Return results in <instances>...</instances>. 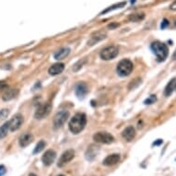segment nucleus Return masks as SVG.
I'll list each match as a JSON object with an SVG mask.
<instances>
[{"instance_id":"nucleus-1","label":"nucleus","mask_w":176,"mask_h":176,"mask_svg":"<svg viewBox=\"0 0 176 176\" xmlns=\"http://www.w3.org/2000/svg\"><path fill=\"white\" fill-rule=\"evenodd\" d=\"M87 124V117L84 114L79 113L75 114L70 120L68 127L73 134H79L85 128Z\"/></svg>"},{"instance_id":"nucleus-2","label":"nucleus","mask_w":176,"mask_h":176,"mask_svg":"<svg viewBox=\"0 0 176 176\" xmlns=\"http://www.w3.org/2000/svg\"><path fill=\"white\" fill-rule=\"evenodd\" d=\"M151 50L153 51V53L157 57V60L159 62H162L165 60L169 54V49L167 47V45L164 43L159 42V41L152 43Z\"/></svg>"},{"instance_id":"nucleus-3","label":"nucleus","mask_w":176,"mask_h":176,"mask_svg":"<svg viewBox=\"0 0 176 176\" xmlns=\"http://www.w3.org/2000/svg\"><path fill=\"white\" fill-rule=\"evenodd\" d=\"M133 63L129 59H124L119 62V64L117 65L116 71L120 77H127L129 76L132 71H133Z\"/></svg>"},{"instance_id":"nucleus-4","label":"nucleus","mask_w":176,"mask_h":176,"mask_svg":"<svg viewBox=\"0 0 176 176\" xmlns=\"http://www.w3.org/2000/svg\"><path fill=\"white\" fill-rule=\"evenodd\" d=\"M119 54V49L116 46H108V47L104 48L101 54H100V56L102 60L108 61V60H112L114 58H115Z\"/></svg>"},{"instance_id":"nucleus-5","label":"nucleus","mask_w":176,"mask_h":176,"mask_svg":"<svg viewBox=\"0 0 176 176\" xmlns=\"http://www.w3.org/2000/svg\"><path fill=\"white\" fill-rule=\"evenodd\" d=\"M51 110H52V104L50 102H45V103L41 104L37 108L36 112H35L34 117L38 120L43 119L50 114Z\"/></svg>"},{"instance_id":"nucleus-6","label":"nucleus","mask_w":176,"mask_h":176,"mask_svg":"<svg viewBox=\"0 0 176 176\" xmlns=\"http://www.w3.org/2000/svg\"><path fill=\"white\" fill-rule=\"evenodd\" d=\"M93 140L97 143L111 144L114 141V137L107 132H98L93 136Z\"/></svg>"},{"instance_id":"nucleus-7","label":"nucleus","mask_w":176,"mask_h":176,"mask_svg":"<svg viewBox=\"0 0 176 176\" xmlns=\"http://www.w3.org/2000/svg\"><path fill=\"white\" fill-rule=\"evenodd\" d=\"M69 116V113L67 112V111H61V112L57 113L55 117H54V126L55 128H60L62 127L65 123L67 122V118Z\"/></svg>"},{"instance_id":"nucleus-8","label":"nucleus","mask_w":176,"mask_h":176,"mask_svg":"<svg viewBox=\"0 0 176 176\" xmlns=\"http://www.w3.org/2000/svg\"><path fill=\"white\" fill-rule=\"evenodd\" d=\"M75 157V151L73 149H67L64 152V153L61 155L59 161L57 162V166L58 167H64L66 166L67 163H69Z\"/></svg>"},{"instance_id":"nucleus-9","label":"nucleus","mask_w":176,"mask_h":176,"mask_svg":"<svg viewBox=\"0 0 176 176\" xmlns=\"http://www.w3.org/2000/svg\"><path fill=\"white\" fill-rule=\"evenodd\" d=\"M23 123V116L20 114H15L11 120L8 122V125H9V130L10 131H16L18 130L20 126L22 125Z\"/></svg>"},{"instance_id":"nucleus-10","label":"nucleus","mask_w":176,"mask_h":176,"mask_svg":"<svg viewBox=\"0 0 176 176\" xmlns=\"http://www.w3.org/2000/svg\"><path fill=\"white\" fill-rule=\"evenodd\" d=\"M55 158H56V153H55V150H53V149L46 150L42 157V161H43V165H45V166L52 165V164L55 162Z\"/></svg>"},{"instance_id":"nucleus-11","label":"nucleus","mask_w":176,"mask_h":176,"mask_svg":"<svg viewBox=\"0 0 176 176\" xmlns=\"http://www.w3.org/2000/svg\"><path fill=\"white\" fill-rule=\"evenodd\" d=\"M105 37H106V32L103 31H98V32H93L89 40V42H88V45H90V46L94 45L97 43H99L100 41L103 40Z\"/></svg>"},{"instance_id":"nucleus-12","label":"nucleus","mask_w":176,"mask_h":176,"mask_svg":"<svg viewBox=\"0 0 176 176\" xmlns=\"http://www.w3.org/2000/svg\"><path fill=\"white\" fill-rule=\"evenodd\" d=\"M88 91H89V89H88V86L84 82H79L77 85H76L75 88V93L79 98L83 99L86 95Z\"/></svg>"},{"instance_id":"nucleus-13","label":"nucleus","mask_w":176,"mask_h":176,"mask_svg":"<svg viewBox=\"0 0 176 176\" xmlns=\"http://www.w3.org/2000/svg\"><path fill=\"white\" fill-rule=\"evenodd\" d=\"M121 160V157L119 154H111L109 156H107L102 161V164L104 166H114L115 164H117Z\"/></svg>"},{"instance_id":"nucleus-14","label":"nucleus","mask_w":176,"mask_h":176,"mask_svg":"<svg viewBox=\"0 0 176 176\" xmlns=\"http://www.w3.org/2000/svg\"><path fill=\"white\" fill-rule=\"evenodd\" d=\"M33 141V136L31 133H24L22 134L19 138V143L21 148H26Z\"/></svg>"},{"instance_id":"nucleus-15","label":"nucleus","mask_w":176,"mask_h":176,"mask_svg":"<svg viewBox=\"0 0 176 176\" xmlns=\"http://www.w3.org/2000/svg\"><path fill=\"white\" fill-rule=\"evenodd\" d=\"M20 90L18 89H9L7 90L2 95V100L4 102H8L11 101V100L15 99L18 95H19Z\"/></svg>"},{"instance_id":"nucleus-16","label":"nucleus","mask_w":176,"mask_h":176,"mask_svg":"<svg viewBox=\"0 0 176 176\" xmlns=\"http://www.w3.org/2000/svg\"><path fill=\"white\" fill-rule=\"evenodd\" d=\"M122 136L126 141L130 142L135 138V137H136V130H135V128L133 126H128L123 131Z\"/></svg>"},{"instance_id":"nucleus-17","label":"nucleus","mask_w":176,"mask_h":176,"mask_svg":"<svg viewBox=\"0 0 176 176\" xmlns=\"http://www.w3.org/2000/svg\"><path fill=\"white\" fill-rule=\"evenodd\" d=\"M64 68H65V65L63 63H56L50 67L48 72L51 76H56L58 74L62 73Z\"/></svg>"},{"instance_id":"nucleus-18","label":"nucleus","mask_w":176,"mask_h":176,"mask_svg":"<svg viewBox=\"0 0 176 176\" xmlns=\"http://www.w3.org/2000/svg\"><path fill=\"white\" fill-rule=\"evenodd\" d=\"M69 54H70V49L68 47H64L61 48L60 50H58L54 55V57L56 60H62L64 58H66Z\"/></svg>"},{"instance_id":"nucleus-19","label":"nucleus","mask_w":176,"mask_h":176,"mask_svg":"<svg viewBox=\"0 0 176 176\" xmlns=\"http://www.w3.org/2000/svg\"><path fill=\"white\" fill-rule=\"evenodd\" d=\"M175 89H176V79H172L168 83V85L166 86L165 90H164V95L167 96V97L170 96Z\"/></svg>"},{"instance_id":"nucleus-20","label":"nucleus","mask_w":176,"mask_h":176,"mask_svg":"<svg viewBox=\"0 0 176 176\" xmlns=\"http://www.w3.org/2000/svg\"><path fill=\"white\" fill-rule=\"evenodd\" d=\"M145 19V14L144 13H136V14H131L128 17V20L132 22H137Z\"/></svg>"},{"instance_id":"nucleus-21","label":"nucleus","mask_w":176,"mask_h":176,"mask_svg":"<svg viewBox=\"0 0 176 176\" xmlns=\"http://www.w3.org/2000/svg\"><path fill=\"white\" fill-rule=\"evenodd\" d=\"M8 131H9V125H8V122H7L0 127V139L7 137Z\"/></svg>"},{"instance_id":"nucleus-22","label":"nucleus","mask_w":176,"mask_h":176,"mask_svg":"<svg viewBox=\"0 0 176 176\" xmlns=\"http://www.w3.org/2000/svg\"><path fill=\"white\" fill-rule=\"evenodd\" d=\"M126 2H121V3L114 4V5H113V6H111V7H109L108 8H106L104 11H102V12L101 13V15H102V14H106V13L110 12V11H113V10L117 9V8H121L124 7V6H126Z\"/></svg>"},{"instance_id":"nucleus-23","label":"nucleus","mask_w":176,"mask_h":176,"mask_svg":"<svg viewBox=\"0 0 176 176\" xmlns=\"http://www.w3.org/2000/svg\"><path fill=\"white\" fill-rule=\"evenodd\" d=\"M46 143L43 141V140H41V141H39L36 145V147H35V149L33 150V154H38L40 153L41 151H43L44 149V147H45Z\"/></svg>"},{"instance_id":"nucleus-24","label":"nucleus","mask_w":176,"mask_h":176,"mask_svg":"<svg viewBox=\"0 0 176 176\" xmlns=\"http://www.w3.org/2000/svg\"><path fill=\"white\" fill-rule=\"evenodd\" d=\"M140 83H141V79H140L139 78L135 79L134 80H132V81L130 82V84H129V86H128V89H129V90L136 89V88H137Z\"/></svg>"},{"instance_id":"nucleus-25","label":"nucleus","mask_w":176,"mask_h":176,"mask_svg":"<svg viewBox=\"0 0 176 176\" xmlns=\"http://www.w3.org/2000/svg\"><path fill=\"white\" fill-rule=\"evenodd\" d=\"M86 61H87V60L84 58V59L79 60L78 63H76V64H75V66H74V67H73V70H74V71L76 72V71H78V70H79L82 67H83V65L86 63Z\"/></svg>"},{"instance_id":"nucleus-26","label":"nucleus","mask_w":176,"mask_h":176,"mask_svg":"<svg viewBox=\"0 0 176 176\" xmlns=\"http://www.w3.org/2000/svg\"><path fill=\"white\" fill-rule=\"evenodd\" d=\"M9 114V110L8 109H3L0 111V119H5L7 118Z\"/></svg>"},{"instance_id":"nucleus-27","label":"nucleus","mask_w":176,"mask_h":176,"mask_svg":"<svg viewBox=\"0 0 176 176\" xmlns=\"http://www.w3.org/2000/svg\"><path fill=\"white\" fill-rule=\"evenodd\" d=\"M156 100H157L156 95H150V96L144 102V103H145V104H152V103H154V102H156Z\"/></svg>"},{"instance_id":"nucleus-28","label":"nucleus","mask_w":176,"mask_h":176,"mask_svg":"<svg viewBox=\"0 0 176 176\" xmlns=\"http://www.w3.org/2000/svg\"><path fill=\"white\" fill-rule=\"evenodd\" d=\"M170 24V23H169V21L166 20V19H164L163 20V21H162V23H161V28L162 29V30H163V29H165L168 25Z\"/></svg>"},{"instance_id":"nucleus-29","label":"nucleus","mask_w":176,"mask_h":176,"mask_svg":"<svg viewBox=\"0 0 176 176\" xmlns=\"http://www.w3.org/2000/svg\"><path fill=\"white\" fill-rule=\"evenodd\" d=\"M6 172H7V170H6V167L4 165H0V176H3Z\"/></svg>"},{"instance_id":"nucleus-30","label":"nucleus","mask_w":176,"mask_h":176,"mask_svg":"<svg viewBox=\"0 0 176 176\" xmlns=\"http://www.w3.org/2000/svg\"><path fill=\"white\" fill-rule=\"evenodd\" d=\"M8 88V84L6 83L5 81H0V90H4V89H7Z\"/></svg>"},{"instance_id":"nucleus-31","label":"nucleus","mask_w":176,"mask_h":176,"mask_svg":"<svg viewBox=\"0 0 176 176\" xmlns=\"http://www.w3.org/2000/svg\"><path fill=\"white\" fill-rule=\"evenodd\" d=\"M170 9L173 10V11H176V0L171 4V6H170Z\"/></svg>"},{"instance_id":"nucleus-32","label":"nucleus","mask_w":176,"mask_h":176,"mask_svg":"<svg viewBox=\"0 0 176 176\" xmlns=\"http://www.w3.org/2000/svg\"><path fill=\"white\" fill-rule=\"evenodd\" d=\"M161 143H162V139H158L157 141H155L152 145H153V146H160Z\"/></svg>"},{"instance_id":"nucleus-33","label":"nucleus","mask_w":176,"mask_h":176,"mask_svg":"<svg viewBox=\"0 0 176 176\" xmlns=\"http://www.w3.org/2000/svg\"><path fill=\"white\" fill-rule=\"evenodd\" d=\"M117 26H118V24H117V23H114V24H112V25H109V28H111V29H112V28H114V27H117Z\"/></svg>"},{"instance_id":"nucleus-34","label":"nucleus","mask_w":176,"mask_h":176,"mask_svg":"<svg viewBox=\"0 0 176 176\" xmlns=\"http://www.w3.org/2000/svg\"><path fill=\"white\" fill-rule=\"evenodd\" d=\"M172 60H176V50L174 51L173 55H172Z\"/></svg>"},{"instance_id":"nucleus-35","label":"nucleus","mask_w":176,"mask_h":176,"mask_svg":"<svg viewBox=\"0 0 176 176\" xmlns=\"http://www.w3.org/2000/svg\"><path fill=\"white\" fill-rule=\"evenodd\" d=\"M29 176H37V175L34 174V173H30V174H29Z\"/></svg>"},{"instance_id":"nucleus-36","label":"nucleus","mask_w":176,"mask_h":176,"mask_svg":"<svg viewBox=\"0 0 176 176\" xmlns=\"http://www.w3.org/2000/svg\"><path fill=\"white\" fill-rule=\"evenodd\" d=\"M58 176H65V175H62V174H60V175H58Z\"/></svg>"}]
</instances>
